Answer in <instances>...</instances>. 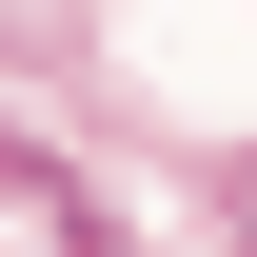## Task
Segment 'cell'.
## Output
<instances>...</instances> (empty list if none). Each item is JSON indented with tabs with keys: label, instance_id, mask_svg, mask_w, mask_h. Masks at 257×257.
Wrapping results in <instances>:
<instances>
[{
	"label": "cell",
	"instance_id": "obj_1",
	"mask_svg": "<svg viewBox=\"0 0 257 257\" xmlns=\"http://www.w3.org/2000/svg\"><path fill=\"white\" fill-rule=\"evenodd\" d=\"M0 257H99L79 178H60V159H20V139H0Z\"/></svg>",
	"mask_w": 257,
	"mask_h": 257
}]
</instances>
